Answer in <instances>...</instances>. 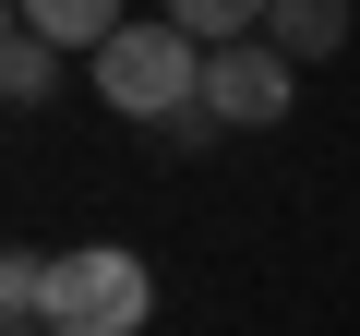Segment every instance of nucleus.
I'll return each mask as SVG.
<instances>
[{
	"label": "nucleus",
	"mask_w": 360,
	"mask_h": 336,
	"mask_svg": "<svg viewBox=\"0 0 360 336\" xmlns=\"http://www.w3.org/2000/svg\"><path fill=\"white\" fill-rule=\"evenodd\" d=\"M96 96L120 108V120H180L205 96V37H180L168 13L156 25H120L108 49H96Z\"/></svg>",
	"instance_id": "obj_1"
},
{
	"label": "nucleus",
	"mask_w": 360,
	"mask_h": 336,
	"mask_svg": "<svg viewBox=\"0 0 360 336\" xmlns=\"http://www.w3.org/2000/svg\"><path fill=\"white\" fill-rule=\"evenodd\" d=\"M144 312H156V276H144V252H120V240H72V252H60L49 336H144Z\"/></svg>",
	"instance_id": "obj_2"
},
{
	"label": "nucleus",
	"mask_w": 360,
	"mask_h": 336,
	"mask_svg": "<svg viewBox=\"0 0 360 336\" xmlns=\"http://www.w3.org/2000/svg\"><path fill=\"white\" fill-rule=\"evenodd\" d=\"M288 96H300V60H288L276 37L205 49V108H217L229 132H276V120H288Z\"/></svg>",
	"instance_id": "obj_3"
},
{
	"label": "nucleus",
	"mask_w": 360,
	"mask_h": 336,
	"mask_svg": "<svg viewBox=\"0 0 360 336\" xmlns=\"http://www.w3.org/2000/svg\"><path fill=\"white\" fill-rule=\"evenodd\" d=\"M0 96H13V108H49V96H60V37L0 25Z\"/></svg>",
	"instance_id": "obj_4"
},
{
	"label": "nucleus",
	"mask_w": 360,
	"mask_h": 336,
	"mask_svg": "<svg viewBox=\"0 0 360 336\" xmlns=\"http://www.w3.org/2000/svg\"><path fill=\"white\" fill-rule=\"evenodd\" d=\"M13 25H37V37H60V49H108L132 13H120V0H13Z\"/></svg>",
	"instance_id": "obj_5"
},
{
	"label": "nucleus",
	"mask_w": 360,
	"mask_h": 336,
	"mask_svg": "<svg viewBox=\"0 0 360 336\" xmlns=\"http://www.w3.org/2000/svg\"><path fill=\"white\" fill-rule=\"evenodd\" d=\"M264 37H276L288 60H336V49H348V0H276Z\"/></svg>",
	"instance_id": "obj_6"
},
{
	"label": "nucleus",
	"mask_w": 360,
	"mask_h": 336,
	"mask_svg": "<svg viewBox=\"0 0 360 336\" xmlns=\"http://www.w3.org/2000/svg\"><path fill=\"white\" fill-rule=\"evenodd\" d=\"M156 13H168L180 37H205V49H240V37H264L276 0H156Z\"/></svg>",
	"instance_id": "obj_7"
},
{
	"label": "nucleus",
	"mask_w": 360,
	"mask_h": 336,
	"mask_svg": "<svg viewBox=\"0 0 360 336\" xmlns=\"http://www.w3.org/2000/svg\"><path fill=\"white\" fill-rule=\"evenodd\" d=\"M49 288H60V252H0V312L13 324H49Z\"/></svg>",
	"instance_id": "obj_8"
},
{
	"label": "nucleus",
	"mask_w": 360,
	"mask_h": 336,
	"mask_svg": "<svg viewBox=\"0 0 360 336\" xmlns=\"http://www.w3.org/2000/svg\"><path fill=\"white\" fill-rule=\"evenodd\" d=\"M217 132H229V120H217L205 96H193V108H180V120H156V144H168V156H217Z\"/></svg>",
	"instance_id": "obj_9"
},
{
	"label": "nucleus",
	"mask_w": 360,
	"mask_h": 336,
	"mask_svg": "<svg viewBox=\"0 0 360 336\" xmlns=\"http://www.w3.org/2000/svg\"><path fill=\"white\" fill-rule=\"evenodd\" d=\"M13 336H49V324H13Z\"/></svg>",
	"instance_id": "obj_10"
}]
</instances>
